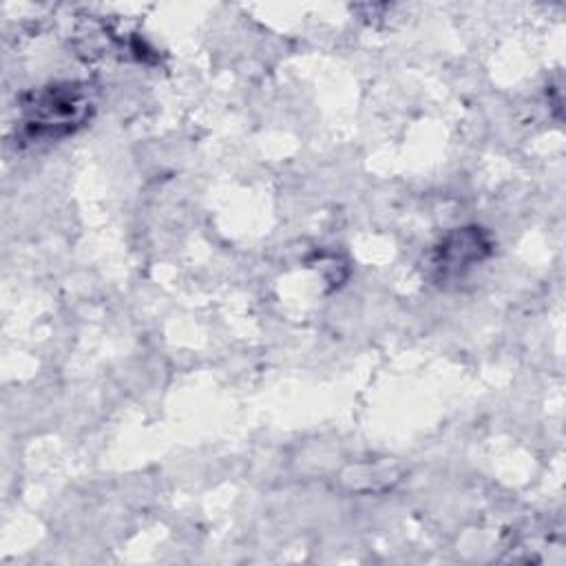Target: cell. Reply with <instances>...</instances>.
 I'll return each instance as SVG.
<instances>
[{"mask_svg": "<svg viewBox=\"0 0 566 566\" xmlns=\"http://www.w3.org/2000/svg\"><path fill=\"white\" fill-rule=\"evenodd\" d=\"M93 111L91 95L80 84H55L33 93L22 106L20 133L27 142H49L80 128Z\"/></svg>", "mask_w": 566, "mask_h": 566, "instance_id": "1", "label": "cell"}, {"mask_svg": "<svg viewBox=\"0 0 566 566\" xmlns=\"http://www.w3.org/2000/svg\"><path fill=\"white\" fill-rule=\"evenodd\" d=\"M489 248L491 243L480 232V228H462L440 241L433 252L431 265L442 279H447L482 261L489 254Z\"/></svg>", "mask_w": 566, "mask_h": 566, "instance_id": "2", "label": "cell"}]
</instances>
